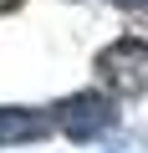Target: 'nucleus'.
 Instances as JSON below:
<instances>
[{"instance_id":"obj_2","label":"nucleus","mask_w":148,"mask_h":153,"mask_svg":"<svg viewBox=\"0 0 148 153\" xmlns=\"http://www.w3.org/2000/svg\"><path fill=\"white\" fill-rule=\"evenodd\" d=\"M92 66L118 97H143L148 92V36H118L112 46L97 51Z\"/></svg>"},{"instance_id":"obj_1","label":"nucleus","mask_w":148,"mask_h":153,"mask_svg":"<svg viewBox=\"0 0 148 153\" xmlns=\"http://www.w3.org/2000/svg\"><path fill=\"white\" fill-rule=\"evenodd\" d=\"M51 123L71 143H92V138H102V133L118 128V97H107L102 87H82V92L51 102Z\"/></svg>"},{"instance_id":"obj_4","label":"nucleus","mask_w":148,"mask_h":153,"mask_svg":"<svg viewBox=\"0 0 148 153\" xmlns=\"http://www.w3.org/2000/svg\"><path fill=\"white\" fill-rule=\"evenodd\" d=\"M118 10H148V0H112Z\"/></svg>"},{"instance_id":"obj_3","label":"nucleus","mask_w":148,"mask_h":153,"mask_svg":"<svg viewBox=\"0 0 148 153\" xmlns=\"http://www.w3.org/2000/svg\"><path fill=\"white\" fill-rule=\"evenodd\" d=\"M46 133H56V123H51V107H0V148L41 143Z\"/></svg>"}]
</instances>
